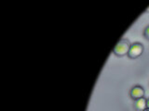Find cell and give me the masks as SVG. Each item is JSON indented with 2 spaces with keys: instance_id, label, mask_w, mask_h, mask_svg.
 Listing matches in <instances>:
<instances>
[{
  "instance_id": "cell-2",
  "label": "cell",
  "mask_w": 149,
  "mask_h": 111,
  "mask_svg": "<svg viewBox=\"0 0 149 111\" xmlns=\"http://www.w3.org/2000/svg\"><path fill=\"white\" fill-rule=\"evenodd\" d=\"M143 53V45L141 43H134L130 45L128 57L130 58H137Z\"/></svg>"
},
{
  "instance_id": "cell-3",
  "label": "cell",
  "mask_w": 149,
  "mask_h": 111,
  "mask_svg": "<svg viewBox=\"0 0 149 111\" xmlns=\"http://www.w3.org/2000/svg\"><path fill=\"white\" fill-rule=\"evenodd\" d=\"M144 94H146V92H144V89L140 85L133 86L130 92V95L132 97V99H133L134 101L138 100L140 98H143L144 96Z\"/></svg>"
},
{
  "instance_id": "cell-5",
  "label": "cell",
  "mask_w": 149,
  "mask_h": 111,
  "mask_svg": "<svg viewBox=\"0 0 149 111\" xmlns=\"http://www.w3.org/2000/svg\"><path fill=\"white\" fill-rule=\"evenodd\" d=\"M143 35H144V37H146L147 40H149V25L146 26V28L144 29V31H143Z\"/></svg>"
},
{
  "instance_id": "cell-8",
  "label": "cell",
  "mask_w": 149,
  "mask_h": 111,
  "mask_svg": "<svg viewBox=\"0 0 149 111\" xmlns=\"http://www.w3.org/2000/svg\"><path fill=\"white\" fill-rule=\"evenodd\" d=\"M143 111H149V108H146V109H144Z\"/></svg>"
},
{
  "instance_id": "cell-6",
  "label": "cell",
  "mask_w": 149,
  "mask_h": 111,
  "mask_svg": "<svg viewBox=\"0 0 149 111\" xmlns=\"http://www.w3.org/2000/svg\"><path fill=\"white\" fill-rule=\"evenodd\" d=\"M146 106H147V108H149V98L146 101Z\"/></svg>"
},
{
  "instance_id": "cell-4",
  "label": "cell",
  "mask_w": 149,
  "mask_h": 111,
  "mask_svg": "<svg viewBox=\"0 0 149 111\" xmlns=\"http://www.w3.org/2000/svg\"><path fill=\"white\" fill-rule=\"evenodd\" d=\"M146 101H147V99H146L144 97L140 98L138 100H135L134 101V108L137 111H143L144 109H146L147 108Z\"/></svg>"
},
{
  "instance_id": "cell-7",
  "label": "cell",
  "mask_w": 149,
  "mask_h": 111,
  "mask_svg": "<svg viewBox=\"0 0 149 111\" xmlns=\"http://www.w3.org/2000/svg\"><path fill=\"white\" fill-rule=\"evenodd\" d=\"M146 12H149V7H148V8H146Z\"/></svg>"
},
{
  "instance_id": "cell-1",
  "label": "cell",
  "mask_w": 149,
  "mask_h": 111,
  "mask_svg": "<svg viewBox=\"0 0 149 111\" xmlns=\"http://www.w3.org/2000/svg\"><path fill=\"white\" fill-rule=\"evenodd\" d=\"M130 42L127 39H121L113 49V53L118 56V57H124V56H128L129 51L130 48Z\"/></svg>"
}]
</instances>
